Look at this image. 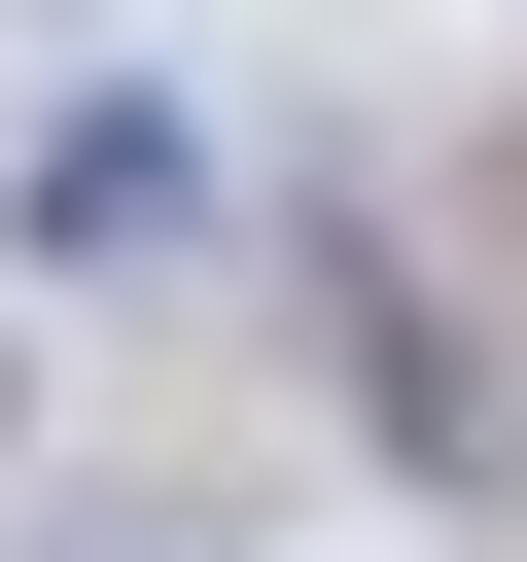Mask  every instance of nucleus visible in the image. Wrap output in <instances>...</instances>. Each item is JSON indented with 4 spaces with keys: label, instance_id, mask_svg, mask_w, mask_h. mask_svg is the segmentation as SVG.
Returning <instances> with one entry per match:
<instances>
[{
    "label": "nucleus",
    "instance_id": "nucleus-1",
    "mask_svg": "<svg viewBox=\"0 0 527 562\" xmlns=\"http://www.w3.org/2000/svg\"><path fill=\"white\" fill-rule=\"evenodd\" d=\"M316 351L386 386V457H422V492H492V386H457V316H422L386 246H316Z\"/></svg>",
    "mask_w": 527,
    "mask_h": 562
},
{
    "label": "nucleus",
    "instance_id": "nucleus-2",
    "mask_svg": "<svg viewBox=\"0 0 527 562\" xmlns=\"http://www.w3.org/2000/svg\"><path fill=\"white\" fill-rule=\"evenodd\" d=\"M35 246H70V281L176 246V105H35Z\"/></svg>",
    "mask_w": 527,
    "mask_h": 562
}]
</instances>
